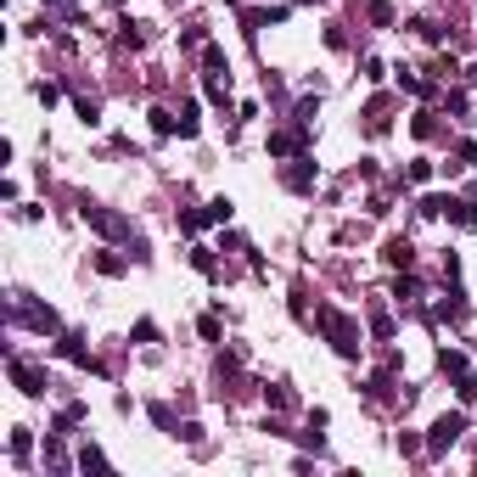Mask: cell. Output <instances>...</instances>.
<instances>
[{
    "label": "cell",
    "mask_w": 477,
    "mask_h": 477,
    "mask_svg": "<svg viewBox=\"0 0 477 477\" xmlns=\"http://www.w3.org/2000/svg\"><path fill=\"white\" fill-rule=\"evenodd\" d=\"M191 264H197V270H202V275H214V270H219V264H214V253H208V247H191Z\"/></svg>",
    "instance_id": "cell-16"
},
{
    "label": "cell",
    "mask_w": 477,
    "mask_h": 477,
    "mask_svg": "<svg viewBox=\"0 0 477 477\" xmlns=\"http://www.w3.org/2000/svg\"><path fill=\"white\" fill-rule=\"evenodd\" d=\"M427 174H432V163H427V158H415V163H410V168H404V180H410V185H421Z\"/></svg>",
    "instance_id": "cell-17"
},
{
    "label": "cell",
    "mask_w": 477,
    "mask_h": 477,
    "mask_svg": "<svg viewBox=\"0 0 477 477\" xmlns=\"http://www.w3.org/2000/svg\"><path fill=\"white\" fill-rule=\"evenodd\" d=\"M11 382H17V388H23L28 398H40V393H45V377H40L28 360H11Z\"/></svg>",
    "instance_id": "cell-4"
},
{
    "label": "cell",
    "mask_w": 477,
    "mask_h": 477,
    "mask_svg": "<svg viewBox=\"0 0 477 477\" xmlns=\"http://www.w3.org/2000/svg\"><path fill=\"white\" fill-rule=\"evenodd\" d=\"M79 466H84V472H101V466H107V455H101L96 444H84V449H79Z\"/></svg>",
    "instance_id": "cell-13"
},
{
    "label": "cell",
    "mask_w": 477,
    "mask_h": 477,
    "mask_svg": "<svg viewBox=\"0 0 477 477\" xmlns=\"http://www.w3.org/2000/svg\"><path fill=\"white\" fill-rule=\"evenodd\" d=\"M388 264H393V270H410V264H415V247H410L404 236H393L388 241Z\"/></svg>",
    "instance_id": "cell-6"
},
{
    "label": "cell",
    "mask_w": 477,
    "mask_h": 477,
    "mask_svg": "<svg viewBox=\"0 0 477 477\" xmlns=\"http://www.w3.org/2000/svg\"><path fill=\"white\" fill-rule=\"evenodd\" d=\"M264 398H270L275 410H287V404H292V393H287V388H264Z\"/></svg>",
    "instance_id": "cell-25"
},
{
    "label": "cell",
    "mask_w": 477,
    "mask_h": 477,
    "mask_svg": "<svg viewBox=\"0 0 477 477\" xmlns=\"http://www.w3.org/2000/svg\"><path fill=\"white\" fill-rule=\"evenodd\" d=\"M444 214H449L455 225H466V231L477 225V202H466V197H449V208H444Z\"/></svg>",
    "instance_id": "cell-5"
},
{
    "label": "cell",
    "mask_w": 477,
    "mask_h": 477,
    "mask_svg": "<svg viewBox=\"0 0 477 477\" xmlns=\"http://www.w3.org/2000/svg\"><path fill=\"white\" fill-rule=\"evenodd\" d=\"M461 398H477V371H466V377H461Z\"/></svg>",
    "instance_id": "cell-26"
},
{
    "label": "cell",
    "mask_w": 477,
    "mask_h": 477,
    "mask_svg": "<svg viewBox=\"0 0 477 477\" xmlns=\"http://www.w3.org/2000/svg\"><path fill=\"white\" fill-rule=\"evenodd\" d=\"M287 185H292V191H309V185H315V163L304 158L298 168H287Z\"/></svg>",
    "instance_id": "cell-8"
},
{
    "label": "cell",
    "mask_w": 477,
    "mask_h": 477,
    "mask_svg": "<svg viewBox=\"0 0 477 477\" xmlns=\"http://www.w3.org/2000/svg\"><path fill=\"white\" fill-rule=\"evenodd\" d=\"M264 23H287V6H270V11H247V28H264Z\"/></svg>",
    "instance_id": "cell-12"
},
{
    "label": "cell",
    "mask_w": 477,
    "mask_h": 477,
    "mask_svg": "<svg viewBox=\"0 0 477 477\" xmlns=\"http://www.w3.org/2000/svg\"><path fill=\"white\" fill-rule=\"evenodd\" d=\"M180 231H185V236H197V231H202V208H197V214H180Z\"/></svg>",
    "instance_id": "cell-21"
},
{
    "label": "cell",
    "mask_w": 477,
    "mask_h": 477,
    "mask_svg": "<svg viewBox=\"0 0 477 477\" xmlns=\"http://www.w3.org/2000/svg\"><path fill=\"white\" fill-rule=\"evenodd\" d=\"M180 135H197V101L180 107Z\"/></svg>",
    "instance_id": "cell-15"
},
{
    "label": "cell",
    "mask_w": 477,
    "mask_h": 477,
    "mask_svg": "<svg viewBox=\"0 0 477 477\" xmlns=\"http://www.w3.org/2000/svg\"><path fill=\"white\" fill-rule=\"evenodd\" d=\"M51 6H68V0H51Z\"/></svg>",
    "instance_id": "cell-27"
},
{
    "label": "cell",
    "mask_w": 477,
    "mask_h": 477,
    "mask_svg": "<svg viewBox=\"0 0 477 477\" xmlns=\"http://www.w3.org/2000/svg\"><path fill=\"white\" fill-rule=\"evenodd\" d=\"M315 320L326 326V337H331V348H337L343 360H354V354H360V326H354V320L343 315V309H331V304H320V309H315Z\"/></svg>",
    "instance_id": "cell-1"
},
{
    "label": "cell",
    "mask_w": 477,
    "mask_h": 477,
    "mask_svg": "<svg viewBox=\"0 0 477 477\" xmlns=\"http://www.w3.org/2000/svg\"><path fill=\"white\" fill-rule=\"evenodd\" d=\"M17 315L28 320L34 331H57V315H51V309H17Z\"/></svg>",
    "instance_id": "cell-11"
},
{
    "label": "cell",
    "mask_w": 477,
    "mask_h": 477,
    "mask_svg": "<svg viewBox=\"0 0 477 477\" xmlns=\"http://www.w3.org/2000/svg\"><path fill=\"white\" fill-rule=\"evenodd\" d=\"M84 225H96L101 236H124V231H130L118 214H107V208H96V202H84Z\"/></svg>",
    "instance_id": "cell-3"
},
{
    "label": "cell",
    "mask_w": 477,
    "mask_h": 477,
    "mask_svg": "<svg viewBox=\"0 0 477 477\" xmlns=\"http://www.w3.org/2000/svg\"><path fill=\"white\" fill-rule=\"evenodd\" d=\"M461 432H466V415H461V410H444V415L432 421V432H427V455H444Z\"/></svg>",
    "instance_id": "cell-2"
},
{
    "label": "cell",
    "mask_w": 477,
    "mask_h": 477,
    "mask_svg": "<svg viewBox=\"0 0 477 477\" xmlns=\"http://www.w3.org/2000/svg\"><path fill=\"white\" fill-rule=\"evenodd\" d=\"M96 270H101V275H124V258H118V253H96Z\"/></svg>",
    "instance_id": "cell-14"
},
{
    "label": "cell",
    "mask_w": 477,
    "mask_h": 477,
    "mask_svg": "<svg viewBox=\"0 0 477 477\" xmlns=\"http://www.w3.org/2000/svg\"><path fill=\"white\" fill-rule=\"evenodd\" d=\"M270 152H275V158H292V152H304V135L281 130V135H270Z\"/></svg>",
    "instance_id": "cell-7"
},
{
    "label": "cell",
    "mask_w": 477,
    "mask_h": 477,
    "mask_svg": "<svg viewBox=\"0 0 477 477\" xmlns=\"http://www.w3.org/2000/svg\"><path fill=\"white\" fill-rule=\"evenodd\" d=\"M79 118H84V124H96V118H101V107H96L90 96H79Z\"/></svg>",
    "instance_id": "cell-24"
},
{
    "label": "cell",
    "mask_w": 477,
    "mask_h": 477,
    "mask_svg": "<svg viewBox=\"0 0 477 477\" xmlns=\"http://www.w3.org/2000/svg\"><path fill=\"white\" fill-rule=\"evenodd\" d=\"M197 331H202V337L214 343V337H219V315H202V320H197Z\"/></svg>",
    "instance_id": "cell-23"
},
{
    "label": "cell",
    "mask_w": 477,
    "mask_h": 477,
    "mask_svg": "<svg viewBox=\"0 0 477 477\" xmlns=\"http://www.w3.org/2000/svg\"><path fill=\"white\" fill-rule=\"evenodd\" d=\"M231 219V197H214L208 208H202V225H225Z\"/></svg>",
    "instance_id": "cell-9"
},
{
    "label": "cell",
    "mask_w": 477,
    "mask_h": 477,
    "mask_svg": "<svg viewBox=\"0 0 477 477\" xmlns=\"http://www.w3.org/2000/svg\"><path fill=\"white\" fill-rule=\"evenodd\" d=\"M371 331H377V337H393V320H388L382 309H377V315H371Z\"/></svg>",
    "instance_id": "cell-22"
},
{
    "label": "cell",
    "mask_w": 477,
    "mask_h": 477,
    "mask_svg": "<svg viewBox=\"0 0 477 477\" xmlns=\"http://www.w3.org/2000/svg\"><path fill=\"white\" fill-rule=\"evenodd\" d=\"M202 62H208V74H225V51H219V45H208V51H202Z\"/></svg>",
    "instance_id": "cell-18"
},
{
    "label": "cell",
    "mask_w": 477,
    "mask_h": 477,
    "mask_svg": "<svg viewBox=\"0 0 477 477\" xmlns=\"http://www.w3.org/2000/svg\"><path fill=\"white\" fill-rule=\"evenodd\" d=\"M410 130H415L421 141H427V135H438V124H432V113H415V124H410Z\"/></svg>",
    "instance_id": "cell-19"
},
{
    "label": "cell",
    "mask_w": 477,
    "mask_h": 477,
    "mask_svg": "<svg viewBox=\"0 0 477 477\" xmlns=\"http://www.w3.org/2000/svg\"><path fill=\"white\" fill-rule=\"evenodd\" d=\"M438 365H444V377H466V354H461V348H444Z\"/></svg>",
    "instance_id": "cell-10"
},
{
    "label": "cell",
    "mask_w": 477,
    "mask_h": 477,
    "mask_svg": "<svg viewBox=\"0 0 477 477\" xmlns=\"http://www.w3.org/2000/svg\"><path fill=\"white\" fill-rule=\"evenodd\" d=\"M28 444H34V438H28V427H17V432H11V455L23 461V455H28Z\"/></svg>",
    "instance_id": "cell-20"
}]
</instances>
